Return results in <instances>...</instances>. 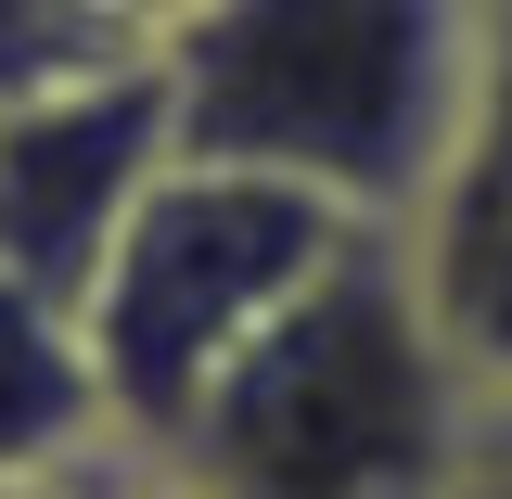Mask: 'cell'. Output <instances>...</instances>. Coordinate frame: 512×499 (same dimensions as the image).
I'll return each mask as SVG.
<instances>
[{
  "instance_id": "obj_1",
  "label": "cell",
  "mask_w": 512,
  "mask_h": 499,
  "mask_svg": "<svg viewBox=\"0 0 512 499\" xmlns=\"http://www.w3.org/2000/svg\"><path fill=\"white\" fill-rule=\"evenodd\" d=\"M487 0H192L154 39L180 167L295 180L372 231H423L461 180Z\"/></svg>"
},
{
  "instance_id": "obj_8",
  "label": "cell",
  "mask_w": 512,
  "mask_h": 499,
  "mask_svg": "<svg viewBox=\"0 0 512 499\" xmlns=\"http://www.w3.org/2000/svg\"><path fill=\"white\" fill-rule=\"evenodd\" d=\"M474 205H512V0H487V39H474V128H461V180H448L436 218H474ZM423 218V231H436Z\"/></svg>"
},
{
  "instance_id": "obj_4",
  "label": "cell",
  "mask_w": 512,
  "mask_h": 499,
  "mask_svg": "<svg viewBox=\"0 0 512 499\" xmlns=\"http://www.w3.org/2000/svg\"><path fill=\"white\" fill-rule=\"evenodd\" d=\"M167 167H180V116H167V64L154 52L0 103V282L77 320L116 231L141 218V192Z\"/></svg>"
},
{
  "instance_id": "obj_11",
  "label": "cell",
  "mask_w": 512,
  "mask_h": 499,
  "mask_svg": "<svg viewBox=\"0 0 512 499\" xmlns=\"http://www.w3.org/2000/svg\"><path fill=\"white\" fill-rule=\"evenodd\" d=\"M487 448H512V410H500V423H487Z\"/></svg>"
},
{
  "instance_id": "obj_10",
  "label": "cell",
  "mask_w": 512,
  "mask_h": 499,
  "mask_svg": "<svg viewBox=\"0 0 512 499\" xmlns=\"http://www.w3.org/2000/svg\"><path fill=\"white\" fill-rule=\"evenodd\" d=\"M448 499H512V448H474V474H461Z\"/></svg>"
},
{
  "instance_id": "obj_9",
  "label": "cell",
  "mask_w": 512,
  "mask_h": 499,
  "mask_svg": "<svg viewBox=\"0 0 512 499\" xmlns=\"http://www.w3.org/2000/svg\"><path fill=\"white\" fill-rule=\"evenodd\" d=\"M103 13H116V26H128V39H141V52H154V39H167V26H180V13H192V0H103Z\"/></svg>"
},
{
  "instance_id": "obj_7",
  "label": "cell",
  "mask_w": 512,
  "mask_h": 499,
  "mask_svg": "<svg viewBox=\"0 0 512 499\" xmlns=\"http://www.w3.org/2000/svg\"><path fill=\"white\" fill-rule=\"evenodd\" d=\"M128 39L103 0H0V103H26V90H64V77H90V64H128Z\"/></svg>"
},
{
  "instance_id": "obj_6",
  "label": "cell",
  "mask_w": 512,
  "mask_h": 499,
  "mask_svg": "<svg viewBox=\"0 0 512 499\" xmlns=\"http://www.w3.org/2000/svg\"><path fill=\"white\" fill-rule=\"evenodd\" d=\"M423 295H436V333L461 359V384L500 423L512 410V205H474V218L423 231Z\"/></svg>"
},
{
  "instance_id": "obj_2",
  "label": "cell",
  "mask_w": 512,
  "mask_h": 499,
  "mask_svg": "<svg viewBox=\"0 0 512 499\" xmlns=\"http://www.w3.org/2000/svg\"><path fill=\"white\" fill-rule=\"evenodd\" d=\"M474 448L487 397L436 333L423 231H346V256L205 384L154 461L192 499H448Z\"/></svg>"
},
{
  "instance_id": "obj_3",
  "label": "cell",
  "mask_w": 512,
  "mask_h": 499,
  "mask_svg": "<svg viewBox=\"0 0 512 499\" xmlns=\"http://www.w3.org/2000/svg\"><path fill=\"white\" fill-rule=\"evenodd\" d=\"M346 231H372V218H346V205H320L295 180L167 167L141 192V218L116 231L90 308H77V346H90V384H103L116 436L167 448L205 410V384L346 256Z\"/></svg>"
},
{
  "instance_id": "obj_5",
  "label": "cell",
  "mask_w": 512,
  "mask_h": 499,
  "mask_svg": "<svg viewBox=\"0 0 512 499\" xmlns=\"http://www.w3.org/2000/svg\"><path fill=\"white\" fill-rule=\"evenodd\" d=\"M103 436H116V410L90 384L77 320L0 282V487L13 474H52V461H77V448H103Z\"/></svg>"
}]
</instances>
